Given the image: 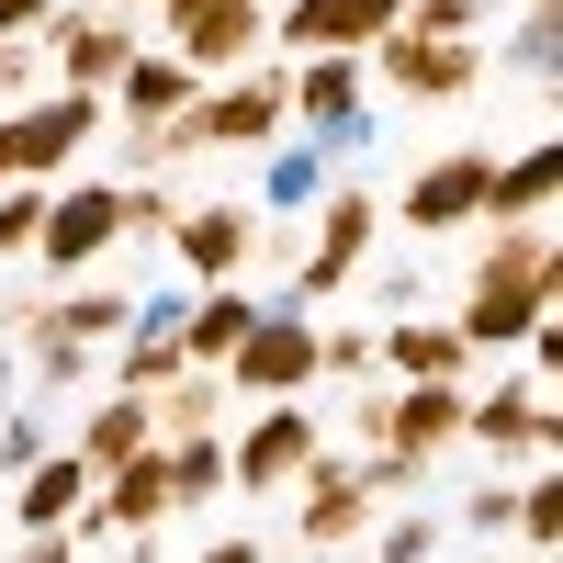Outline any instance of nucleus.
I'll return each instance as SVG.
<instances>
[{
  "label": "nucleus",
  "instance_id": "obj_32",
  "mask_svg": "<svg viewBox=\"0 0 563 563\" xmlns=\"http://www.w3.org/2000/svg\"><path fill=\"white\" fill-rule=\"evenodd\" d=\"M552 68H563V23H552V12H519V34H507V79L541 90Z\"/></svg>",
  "mask_w": 563,
  "mask_h": 563
},
{
  "label": "nucleus",
  "instance_id": "obj_36",
  "mask_svg": "<svg viewBox=\"0 0 563 563\" xmlns=\"http://www.w3.org/2000/svg\"><path fill=\"white\" fill-rule=\"evenodd\" d=\"M180 225V192L169 180H124V238H169Z\"/></svg>",
  "mask_w": 563,
  "mask_h": 563
},
{
  "label": "nucleus",
  "instance_id": "obj_10",
  "mask_svg": "<svg viewBox=\"0 0 563 563\" xmlns=\"http://www.w3.org/2000/svg\"><path fill=\"white\" fill-rule=\"evenodd\" d=\"M124 238V180H68V192H45V238H34V260H45V282H68V271H90Z\"/></svg>",
  "mask_w": 563,
  "mask_h": 563
},
{
  "label": "nucleus",
  "instance_id": "obj_24",
  "mask_svg": "<svg viewBox=\"0 0 563 563\" xmlns=\"http://www.w3.org/2000/svg\"><path fill=\"white\" fill-rule=\"evenodd\" d=\"M68 451L90 462V474H113V462H135V451H158V429H147V395H113V406H90Z\"/></svg>",
  "mask_w": 563,
  "mask_h": 563
},
{
  "label": "nucleus",
  "instance_id": "obj_34",
  "mask_svg": "<svg viewBox=\"0 0 563 563\" xmlns=\"http://www.w3.org/2000/svg\"><path fill=\"white\" fill-rule=\"evenodd\" d=\"M395 34H440V45H474L485 34V0H406Z\"/></svg>",
  "mask_w": 563,
  "mask_h": 563
},
{
  "label": "nucleus",
  "instance_id": "obj_20",
  "mask_svg": "<svg viewBox=\"0 0 563 563\" xmlns=\"http://www.w3.org/2000/svg\"><path fill=\"white\" fill-rule=\"evenodd\" d=\"M192 102H203V79L180 68V57H158V45H135V68L113 79V102H102V113H124V124H180Z\"/></svg>",
  "mask_w": 563,
  "mask_h": 563
},
{
  "label": "nucleus",
  "instance_id": "obj_8",
  "mask_svg": "<svg viewBox=\"0 0 563 563\" xmlns=\"http://www.w3.org/2000/svg\"><path fill=\"white\" fill-rule=\"evenodd\" d=\"M316 451H327L316 406H249V429L225 440V485H238V496H294Z\"/></svg>",
  "mask_w": 563,
  "mask_h": 563
},
{
  "label": "nucleus",
  "instance_id": "obj_27",
  "mask_svg": "<svg viewBox=\"0 0 563 563\" xmlns=\"http://www.w3.org/2000/svg\"><path fill=\"white\" fill-rule=\"evenodd\" d=\"M90 361H102V350L57 339V327H45V305H34V327H23V372H34V384H45V395H79V384H90Z\"/></svg>",
  "mask_w": 563,
  "mask_h": 563
},
{
  "label": "nucleus",
  "instance_id": "obj_22",
  "mask_svg": "<svg viewBox=\"0 0 563 563\" xmlns=\"http://www.w3.org/2000/svg\"><path fill=\"white\" fill-rule=\"evenodd\" d=\"M79 507H90V462H79V451H45L34 474L12 485V519H23V541H34V530H68Z\"/></svg>",
  "mask_w": 563,
  "mask_h": 563
},
{
  "label": "nucleus",
  "instance_id": "obj_35",
  "mask_svg": "<svg viewBox=\"0 0 563 563\" xmlns=\"http://www.w3.org/2000/svg\"><path fill=\"white\" fill-rule=\"evenodd\" d=\"M462 530H474V541H485V552H496V541H507V530H519V485H507V474H485V485H474V496H462Z\"/></svg>",
  "mask_w": 563,
  "mask_h": 563
},
{
  "label": "nucleus",
  "instance_id": "obj_11",
  "mask_svg": "<svg viewBox=\"0 0 563 563\" xmlns=\"http://www.w3.org/2000/svg\"><path fill=\"white\" fill-rule=\"evenodd\" d=\"M372 519H384V507L361 496V462L316 451V462H305V485H294V530H305L316 552H339V563H350V552L372 541Z\"/></svg>",
  "mask_w": 563,
  "mask_h": 563
},
{
  "label": "nucleus",
  "instance_id": "obj_2",
  "mask_svg": "<svg viewBox=\"0 0 563 563\" xmlns=\"http://www.w3.org/2000/svg\"><path fill=\"white\" fill-rule=\"evenodd\" d=\"M282 124H294V68H271V57H249L238 79H214L192 113H180V147H282Z\"/></svg>",
  "mask_w": 563,
  "mask_h": 563
},
{
  "label": "nucleus",
  "instance_id": "obj_21",
  "mask_svg": "<svg viewBox=\"0 0 563 563\" xmlns=\"http://www.w3.org/2000/svg\"><path fill=\"white\" fill-rule=\"evenodd\" d=\"M260 327V294H238V282H203V305L180 316V361L192 372H225V350H238Z\"/></svg>",
  "mask_w": 563,
  "mask_h": 563
},
{
  "label": "nucleus",
  "instance_id": "obj_30",
  "mask_svg": "<svg viewBox=\"0 0 563 563\" xmlns=\"http://www.w3.org/2000/svg\"><path fill=\"white\" fill-rule=\"evenodd\" d=\"M180 372H192V361H180V339H124V361H113V395H169Z\"/></svg>",
  "mask_w": 563,
  "mask_h": 563
},
{
  "label": "nucleus",
  "instance_id": "obj_19",
  "mask_svg": "<svg viewBox=\"0 0 563 563\" xmlns=\"http://www.w3.org/2000/svg\"><path fill=\"white\" fill-rule=\"evenodd\" d=\"M372 361H384L395 384H462V372H474V350L451 339V316H395L384 339H372Z\"/></svg>",
  "mask_w": 563,
  "mask_h": 563
},
{
  "label": "nucleus",
  "instance_id": "obj_7",
  "mask_svg": "<svg viewBox=\"0 0 563 563\" xmlns=\"http://www.w3.org/2000/svg\"><path fill=\"white\" fill-rule=\"evenodd\" d=\"M372 238H384V203H372V192H327V203H316V238L294 249V294H282V305L316 316V305L372 260Z\"/></svg>",
  "mask_w": 563,
  "mask_h": 563
},
{
  "label": "nucleus",
  "instance_id": "obj_9",
  "mask_svg": "<svg viewBox=\"0 0 563 563\" xmlns=\"http://www.w3.org/2000/svg\"><path fill=\"white\" fill-rule=\"evenodd\" d=\"M350 147H372V102H361L350 124H327V135H282L271 169H260V214H305V203H327Z\"/></svg>",
  "mask_w": 563,
  "mask_h": 563
},
{
  "label": "nucleus",
  "instance_id": "obj_39",
  "mask_svg": "<svg viewBox=\"0 0 563 563\" xmlns=\"http://www.w3.org/2000/svg\"><path fill=\"white\" fill-rule=\"evenodd\" d=\"M0 102H34V45L0 34Z\"/></svg>",
  "mask_w": 563,
  "mask_h": 563
},
{
  "label": "nucleus",
  "instance_id": "obj_6",
  "mask_svg": "<svg viewBox=\"0 0 563 563\" xmlns=\"http://www.w3.org/2000/svg\"><path fill=\"white\" fill-rule=\"evenodd\" d=\"M462 395H474V384H395V395L361 406V440L384 462H406V474H429V462L462 440Z\"/></svg>",
  "mask_w": 563,
  "mask_h": 563
},
{
  "label": "nucleus",
  "instance_id": "obj_12",
  "mask_svg": "<svg viewBox=\"0 0 563 563\" xmlns=\"http://www.w3.org/2000/svg\"><path fill=\"white\" fill-rule=\"evenodd\" d=\"M395 102H474L485 90V45H440V34H384L372 45Z\"/></svg>",
  "mask_w": 563,
  "mask_h": 563
},
{
  "label": "nucleus",
  "instance_id": "obj_28",
  "mask_svg": "<svg viewBox=\"0 0 563 563\" xmlns=\"http://www.w3.org/2000/svg\"><path fill=\"white\" fill-rule=\"evenodd\" d=\"M519 541H530V563L563 552V474H552V462H541V474H519Z\"/></svg>",
  "mask_w": 563,
  "mask_h": 563
},
{
  "label": "nucleus",
  "instance_id": "obj_17",
  "mask_svg": "<svg viewBox=\"0 0 563 563\" xmlns=\"http://www.w3.org/2000/svg\"><path fill=\"white\" fill-rule=\"evenodd\" d=\"M485 169H496V147L429 158V169L406 180V225H417V238H440V225H485Z\"/></svg>",
  "mask_w": 563,
  "mask_h": 563
},
{
  "label": "nucleus",
  "instance_id": "obj_38",
  "mask_svg": "<svg viewBox=\"0 0 563 563\" xmlns=\"http://www.w3.org/2000/svg\"><path fill=\"white\" fill-rule=\"evenodd\" d=\"M316 372L361 384V372H372V339H361V327H316Z\"/></svg>",
  "mask_w": 563,
  "mask_h": 563
},
{
  "label": "nucleus",
  "instance_id": "obj_47",
  "mask_svg": "<svg viewBox=\"0 0 563 563\" xmlns=\"http://www.w3.org/2000/svg\"><path fill=\"white\" fill-rule=\"evenodd\" d=\"M519 563H530V552H519Z\"/></svg>",
  "mask_w": 563,
  "mask_h": 563
},
{
  "label": "nucleus",
  "instance_id": "obj_31",
  "mask_svg": "<svg viewBox=\"0 0 563 563\" xmlns=\"http://www.w3.org/2000/svg\"><path fill=\"white\" fill-rule=\"evenodd\" d=\"M372 563H440V519H429V507H395V519H372Z\"/></svg>",
  "mask_w": 563,
  "mask_h": 563
},
{
  "label": "nucleus",
  "instance_id": "obj_41",
  "mask_svg": "<svg viewBox=\"0 0 563 563\" xmlns=\"http://www.w3.org/2000/svg\"><path fill=\"white\" fill-rule=\"evenodd\" d=\"M57 23V0H0V34H45Z\"/></svg>",
  "mask_w": 563,
  "mask_h": 563
},
{
  "label": "nucleus",
  "instance_id": "obj_40",
  "mask_svg": "<svg viewBox=\"0 0 563 563\" xmlns=\"http://www.w3.org/2000/svg\"><path fill=\"white\" fill-rule=\"evenodd\" d=\"M12 563H79V530H34V541H23Z\"/></svg>",
  "mask_w": 563,
  "mask_h": 563
},
{
  "label": "nucleus",
  "instance_id": "obj_1",
  "mask_svg": "<svg viewBox=\"0 0 563 563\" xmlns=\"http://www.w3.org/2000/svg\"><path fill=\"white\" fill-rule=\"evenodd\" d=\"M541 316H563V249H552V225H496V249L474 260V282H462L451 339L462 350H519Z\"/></svg>",
  "mask_w": 563,
  "mask_h": 563
},
{
  "label": "nucleus",
  "instance_id": "obj_37",
  "mask_svg": "<svg viewBox=\"0 0 563 563\" xmlns=\"http://www.w3.org/2000/svg\"><path fill=\"white\" fill-rule=\"evenodd\" d=\"M45 451H57V440H45V417H34V406H12V417H0V474H12V485L34 474Z\"/></svg>",
  "mask_w": 563,
  "mask_h": 563
},
{
  "label": "nucleus",
  "instance_id": "obj_14",
  "mask_svg": "<svg viewBox=\"0 0 563 563\" xmlns=\"http://www.w3.org/2000/svg\"><path fill=\"white\" fill-rule=\"evenodd\" d=\"M45 45H57V90H79V102H113V79L135 68V23L113 12H57Z\"/></svg>",
  "mask_w": 563,
  "mask_h": 563
},
{
  "label": "nucleus",
  "instance_id": "obj_44",
  "mask_svg": "<svg viewBox=\"0 0 563 563\" xmlns=\"http://www.w3.org/2000/svg\"><path fill=\"white\" fill-rule=\"evenodd\" d=\"M102 12H113V23H135V12H158V0H102Z\"/></svg>",
  "mask_w": 563,
  "mask_h": 563
},
{
  "label": "nucleus",
  "instance_id": "obj_33",
  "mask_svg": "<svg viewBox=\"0 0 563 563\" xmlns=\"http://www.w3.org/2000/svg\"><path fill=\"white\" fill-rule=\"evenodd\" d=\"M34 238H45V192L34 180H0V260H34Z\"/></svg>",
  "mask_w": 563,
  "mask_h": 563
},
{
  "label": "nucleus",
  "instance_id": "obj_43",
  "mask_svg": "<svg viewBox=\"0 0 563 563\" xmlns=\"http://www.w3.org/2000/svg\"><path fill=\"white\" fill-rule=\"evenodd\" d=\"M12 372H23V361H12V350H0V417H12Z\"/></svg>",
  "mask_w": 563,
  "mask_h": 563
},
{
  "label": "nucleus",
  "instance_id": "obj_29",
  "mask_svg": "<svg viewBox=\"0 0 563 563\" xmlns=\"http://www.w3.org/2000/svg\"><path fill=\"white\" fill-rule=\"evenodd\" d=\"M158 462H169V507H203V496H225V440H169Z\"/></svg>",
  "mask_w": 563,
  "mask_h": 563
},
{
  "label": "nucleus",
  "instance_id": "obj_45",
  "mask_svg": "<svg viewBox=\"0 0 563 563\" xmlns=\"http://www.w3.org/2000/svg\"><path fill=\"white\" fill-rule=\"evenodd\" d=\"M519 12H552V0H519Z\"/></svg>",
  "mask_w": 563,
  "mask_h": 563
},
{
  "label": "nucleus",
  "instance_id": "obj_23",
  "mask_svg": "<svg viewBox=\"0 0 563 563\" xmlns=\"http://www.w3.org/2000/svg\"><path fill=\"white\" fill-rule=\"evenodd\" d=\"M147 429H158V451L169 440H225V372H180L169 395H147Z\"/></svg>",
  "mask_w": 563,
  "mask_h": 563
},
{
  "label": "nucleus",
  "instance_id": "obj_16",
  "mask_svg": "<svg viewBox=\"0 0 563 563\" xmlns=\"http://www.w3.org/2000/svg\"><path fill=\"white\" fill-rule=\"evenodd\" d=\"M462 440L519 451V462H552L563 417H552V395H541V384H496V395H462Z\"/></svg>",
  "mask_w": 563,
  "mask_h": 563
},
{
  "label": "nucleus",
  "instance_id": "obj_18",
  "mask_svg": "<svg viewBox=\"0 0 563 563\" xmlns=\"http://www.w3.org/2000/svg\"><path fill=\"white\" fill-rule=\"evenodd\" d=\"M552 192H563V147H552V135H530L519 158L485 169V225H552Z\"/></svg>",
  "mask_w": 563,
  "mask_h": 563
},
{
  "label": "nucleus",
  "instance_id": "obj_25",
  "mask_svg": "<svg viewBox=\"0 0 563 563\" xmlns=\"http://www.w3.org/2000/svg\"><path fill=\"white\" fill-rule=\"evenodd\" d=\"M361 90H372L361 57H305V68H294V113L327 135V124H350V113H361Z\"/></svg>",
  "mask_w": 563,
  "mask_h": 563
},
{
  "label": "nucleus",
  "instance_id": "obj_42",
  "mask_svg": "<svg viewBox=\"0 0 563 563\" xmlns=\"http://www.w3.org/2000/svg\"><path fill=\"white\" fill-rule=\"evenodd\" d=\"M192 563H271V552H260V541H249V530H225V541H203V552H192Z\"/></svg>",
  "mask_w": 563,
  "mask_h": 563
},
{
  "label": "nucleus",
  "instance_id": "obj_3",
  "mask_svg": "<svg viewBox=\"0 0 563 563\" xmlns=\"http://www.w3.org/2000/svg\"><path fill=\"white\" fill-rule=\"evenodd\" d=\"M158 23H169V34H158V57H180L203 90H214V79H238L260 45H271V12H260V0H158Z\"/></svg>",
  "mask_w": 563,
  "mask_h": 563
},
{
  "label": "nucleus",
  "instance_id": "obj_26",
  "mask_svg": "<svg viewBox=\"0 0 563 563\" xmlns=\"http://www.w3.org/2000/svg\"><path fill=\"white\" fill-rule=\"evenodd\" d=\"M45 327H57V339H79V350H102V339H124V327H135V294H113V282H79V294L45 305Z\"/></svg>",
  "mask_w": 563,
  "mask_h": 563
},
{
  "label": "nucleus",
  "instance_id": "obj_4",
  "mask_svg": "<svg viewBox=\"0 0 563 563\" xmlns=\"http://www.w3.org/2000/svg\"><path fill=\"white\" fill-rule=\"evenodd\" d=\"M90 135H102V102H79V90H45V102H12L0 113V180H57Z\"/></svg>",
  "mask_w": 563,
  "mask_h": 563
},
{
  "label": "nucleus",
  "instance_id": "obj_15",
  "mask_svg": "<svg viewBox=\"0 0 563 563\" xmlns=\"http://www.w3.org/2000/svg\"><path fill=\"white\" fill-rule=\"evenodd\" d=\"M406 23V0H282L271 45H305V57H361Z\"/></svg>",
  "mask_w": 563,
  "mask_h": 563
},
{
  "label": "nucleus",
  "instance_id": "obj_5",
  "mask_svg": "<svg viewBox=\"0 0 563 563\" xmlns=\"http://www.w3.org/2000/svg\"><path fill=\"white\" fill-rule=\"evenodd\" d=\"M305 384H316V316L260 305V327L225 350V395H249V406H294Z\"/></svg>",
  "mask_w": 563,
  "mask_h": 563
},
{
  "label": "nucleus",
  "instance_id": "obj_46",
  "mask_svg": "<svg viewBox=\"0 0 563 563\" xmlns=\"http://www.w3.org/2000/svg\"><path fill=\"white\" fill-rule=\"evenodd\" d=\"M485 563H519V552H485Z\"/></svg>",
  "mask_w": 563,
  "mask_h": 563
},
{
  "label": "nucleus",
  "instance_id": "obj_13",
  "mask_svg": "<svg viewBox=\"0 0 563 563\" xmlns=\"http://www.w3.org/2000/svg\"><path fill=\"white\" fill-rule=\"evenodd\" d=\"M260 203H180V225H169V260H180V282H238L249 260H260Z\"/></svg>",
  "mask_w": 563,
  "mask_h": 563
}]
</instances>
